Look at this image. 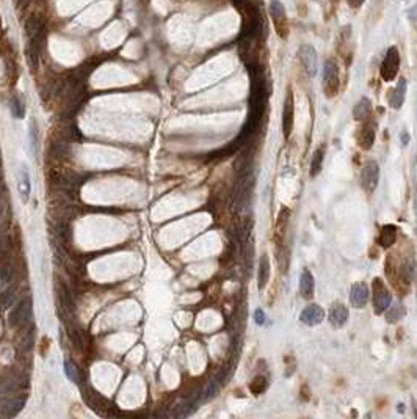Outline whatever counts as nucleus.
Returning a JSON list of instances; mask_svg holds the SVG:
<instances>
[{
  "instance_id": "1",
  "label": "nucleus",
  "mask_w": 417,
  "mask_h": 419,
  "mask_svg": "<svg viewBox=\"0 0 417 419\" xmlns=\"http://www.w3.org/2000/svg\"><path fill=\"white\" fill-rule=\"evenodd\" d=\"M341 88L339 66L334 60H328L323 66V90L328 98H334Z\"/></svg>"
},
{
  "instance_id": "2",
  "label": "nucleus",
  "mask_w": 417,
  "mask_h": 419,
  "mask_svg": "<svg viewBox=\"0 0 417 419\" xmlns=\"http://www.w3.org/2000/svg\"><path fill=\"white\" fill-rule=\"evenodd\" d=\"M373 310L375 314H384L386 310L389 308V304L392 303V295L389 292V289L386 288V284L383 283V279L375 278L373 279Z\"/></svg>"
},
{
  "instance_id": "3",
  "label": "nucleus",
  "mask_w": 417,
  "mask_h": 419,
  "mask_svg": "<svg viewBox=\"0 0 417 419\" xmlns=\"http://www.w3.org/2000/svg\"><path fill=\"white\" fill-rule=\"evenodd\" d=\"M400 69V55L397 47H389L386 57L381 65V79L384 82H391L397 77Z\"/></svg>"
},
{
  "instance_id": "4",
  "label": "nucleus",
  "mask_w": 417,
  "mask_h": 419,
  "mask_svg": "<svg viewBox=\"0 0 417 419\" xmlns=\"http://www.w3.org/2000/svg\"><path fill=\"white\" fill-rule=\"evenodd\" d=\"M270 13H271L277 33H280L283 38H286L289 33V22H287V14H286V8H284L283 2H280V0H273V2L270 4Z\"/></svg>"
},
{
  "instance_id": "5",
  "label": "nucleus",
  "mask_w": 417,
  "mask_h": 419,
  "mask_svg": "<svg viewBox=\"0 0 417 419\" xmlns=\"http://www.w3.org/2000/svg\"><path fill=\"white\" fill-rule=\"evenodd\" d=\"M378 179H380V166L375 160H369L363 168V173H361V184H363V188L367 193H372L378 185Z\"/></svg>"
},
{
  "instance_id": "6",
  "label": "nucleus",
  "mask_w": 417,
  "mask_h": 419,
  "mask_svg": "<svg viewBox=\"0 0 417 419\" xmlns=\"http://www.w3.org/2000/svg\"><path fill=\"white\" fill-rule=\"evenodd\" d=\"M300 60L311 77H314L317 74V66H319V57H317V52L315 49L311 46V44H303L300 47Z\"/></svg>"
},
{
  "instance_id": "7",
  "label": "nucleus",
  "mask_w": 417,
  "mask_h": 419,
  "mask_svg": "<svg viewBox=\"0 0 417 419\" xmlns=\"http://www.w3.org/2000/svg\"><path fill=\"white\" fill-rule=\"evenodd\" d=\"M293 117H295V107H293V93L289 90L286 101H284V110H283V134L287 140L293 129Z\"/></svg>"
},
{
  "instance_id": "8",
  "label": "nucleus",
  "mask_w": 417,
  "mask_h": 419,
  "mask_svg": "<svg viewBox=\"0 0 417 419\" xmlns=\"http://www.w3.org/2000/svg\"><path fill=\"white\" fill-rule=\"evenodd\" d=\"M325 319V310L322 308L320 304H309L301 311L300 314V320L308 325V327H315L320 325Z\"/></svg>"
},
{
  "instance_id": "9",
  "label": "nucleus",
  "mask_w": 417,
  "mask_h": 419,
  "mask_svg": "<svg viewBox=\"0 0 417 419\" xmlns=\"http://www.w3.org/2000/svg\"><path fill=\"white\" fill-rule=\"evenodd\" d=\"M44 25H46V19H44L43 13L35 11V13H32L29 17H27V21H25V32H27V35H29L32 40H36L38 36L43 35Z\"/></svg>"
},
{
  "instance_id": "10",
  "label": "nucleus",
  "mask_w": 417,
  "mask_h": 419,
  "mask_svg": "<svg viewBox=\"0 0 417 419\" xmlns=\"http://www.w3.org/2000/svg\"><path fill=\"white\" fill-rule=\"evenodd\" d=\"M367 300H369L367 284L363 281L354 283L350 291V303L354 306V308H364V306L367 304Z\"/></svg>"
},
{
  "instance_id": "11",
  "label": "nucleus",
  "mask_w": 417,
  "mask_h": 419,
  "mask_svg": "<svg viewBox=\"0 0 417 419\" xmlns=\"http://www.w3.org/2000/svg\"><path fill=\"white\" fill-rule=\"evenodd\" d=\"M348 322V310L342 303H334L329 308V323L334 328H342Z\"/></svg>"
},
{
  "instance_id": "12",
  "label": "nucleus",
  "mask_w": 417,
  "mask_h": 419,
  "mask_svg": "<svg viewBox=\"0 0 417 419\" xmlns=\"http://www.w3.org/2000/svg\"><path fill=\"white\" fill-rule=\"evenodd\" d=\"M314 289H315V281L312 273L304 269L300 275V294L304 300H311L314 297Z\"/></svg>"
},
{
  "instance_id": "13",
  "label": "nucleus",
  "mask_w": 417,
  "mask_h": 419,
  "mask_svg": "<svg viewBox=\"0 0 417 419\" xmlns=\"http://www.w3.org/2000/svg\"><path fill=\"white\" fill-rule=\"evenodd\" d=\"M373 142H375V126L367 123L358 132V145L363 149L369 151L373 146Z\"/></svg>"
},
{
  "instance_id": "14",
  "label": "nucleus",
  "mask_w": 417,
  "mask_h": 419,
  "mask_svg": "<svg viewBox=\"0 0 417 419\" xmlns=\"http://www.w3.org/2000/svg\"><path fill=\"white\" fill-rule=\"evenodd\" d=\"M405 96H406V80L400 79L399 83H397V87L394 88L391 96H389V104H391L392 108L399 110L405 102Z\"/></svg>"
},
{
  "instance_id": "15",
  "label": "nucleus",
  "mask_w": 417,
  "mask_h": 419,
  "mask_svg": "<svg viewBox=\"0 0 417 419\" xmlns=\"http://www.w3.org/2000/svg\"><path fill=\"white\" fill-rule=\"evenodd\" d=\"M397 237V226L394 225H384L380 231V237H378V243L383 248H389L391 245H394Z\"/></svg>"
},
{
  "instance_id": "16",
  "label": "nucleus",
  "mask_w": 417,
  "mask_h": 419,
  "mask_svg": "<svg viewBox=\"0 0 417 419\" xmlns=\"http://www.w3.org/2000/svg\"><path fill=\"white\" fill-rule=\"evenodd\" d=\"M370 113H372V102H370V99H367V98H363V99H361V101L354 105V108H353V117H354V120H358V121H364V120H367V118L370 117Z\"/></svg>"
},
{
  "instance_id": "17",
  "label": "nucleus",
  "mask_w": 417,
  "mask_h": 419,
  "mask_svg": "<svg viewBox=\"0 0 417 419\" xmlns=\"http://www.w3.org/2000/svg\"><path fill=\"white\" fill-rule=\"evenodd\" d=\"M30 190H32V184H30V173L29 170L22 166V170L19 173V193L21 197L27 201L30 197Z\"/></svg>"
},
{
  "instance_id": "18",
  "label": "nucleus",
  "mask_w": 417,
  "mask_h": 419,
  "mask_svg": "<svg viewBox=\"0 0 417 419\" xmlns=\"http://www.w3.org/2000/svg\"><path fill=\"white\" fill-rule=\"evenodd\" d=\"M405 314H406V310H405V306L400 301H397L394 304L391 303V304H389V308L386 310V319H387L389 323L399 322L400 319L405 317Z\"/></svg>"
},
{
  "instance_id": "19",
  "label": "nucleus",
  "mask_w": 417,
  "mask_h": 419,
  "mask_svg": "<svg viewBox=\"0 0 417 419\" xmlns=\"http://www.w3.org/2000/svg\"><path fill=\"white\" fill-rule=\"evenodd\" d=\"M270 279V259L267 255H262L259 262V289H265L267 283Z\"/></svg>"
},
{
  "instance_id": "20",
  "label": "nucleus",
  "mask_w": 417,
  "mask_h": 419,
  "mask_svg": "<svg viewBox=\"0 0 417 419\" xmlns=\"http://www.w3.org/2000/svg\"><path fill=\"white\" fill-rule=\"evenodd\" d=\"M322 165H323V148L314 153V157L311 162V178H315L322 172Z\"/></svg>"
},
{
  "instance_id": "21",
  "label": "nucleus",
  "mask_w": 417,
  "mask_h": 419,
  "mask_svg": "<svg viewBox=\"0 0 417 419\" xmlns=\"http://www.w3.org/2000/svg\"><path fill=\"white\" fill-rule=\"evenodd\" d=\"M11 113L16 120H21L25 115V105H24L22 99L17 96L13 98V101H11Z\"/></svg>"
},
{
  "instance_id": "22",
  "label": "nucleus",
  "mask_w": 417,
  "mask_h": 419,
  "mask_svg": "<svg viewBox=\"0 0 417 419\" xmlns=\"http://www.w3.org/2000/svg\"><path fill=\"white\" fill-rule=\"evenodd\" d=\"M249 388H251V393L253 394H261V393H264L265 388H267V380L264 377H256Z\"/></svg>"
},
{
  "instance_id": "23",
  "label": "nucleus",
  "mask_w": 417,
  "mask_h": 419,
  "mask_svg": "<svg viewBox=\"0 0 417 419\" xmlns=\"http://www.w3.org/2000/svg\"><path fill=\"white\" fill-rule=\"evenodd\" d=\"M65 374L68 375V378L74 383H78V374L75 371V368L71 365L69 361H65Z\"/></svg>"
},
{
  "instance_id": "24",
  "label": "nucleus",
  "mask_w": 417,
  "mask_h": 419,
  "mask_svg": "<svg viewBox=\"0 0 417 419\" xmlns=\"http://www.w3.org/2000/svg\"><path fill=\"white\" fill-rule=\"evenodd\" d=\"M254 320H256L257 325H264V322H265V314H264V311H262L261 308H257V310L254 311Z\"/></svg>"
},
{
  "instance_id": "25",
  "label": "nucleus",
  "mask_w": 417,
  "mask_h": 419,
  "mask_svg": "<svg viewBox=\"0 0 417 419\" xmlns=\"http://www.w3.org/2000/svg\"><path fill=\"white\" fill-rule=\"evenodd\" d=\"M408 17H409L411 21H417V5L412 7V8L408 11Z\"/></svg>"
},
{
  "instance_id": "26",
  "label": "nucleus",
  "mask_w": 417,
  "mask_h": 419,
  "mask_svg": "<svg viewBox=\"0 0 417 419\" xmlns=\"http://www.w3.org/2000/svg\"><path fill=\"white\" fill-rule=\"evenodd\" d=\"M400 140H402V145H408V143H409V140H411V137H409V134L405 130V132H402Z\"/></svg>"
},
{
  "instance_id": "27",
  "label": "nucleus",
  "mask_w": 417,
  "mask_h": 419,
  "mask_svg": "<svg viewBox=\"0 0 417 419\" xmlns=\"http://www.w3.org/2000/svg\"><path fill=\"white\" fill-rule=\"evenodd\" d=\"M363 4H364V0H348V5L351 8H359Z\"/></svg>"
},
{
  "instance_id": "28",
  "label": "nucleus",
  "mask_w": 417,
  "mask_h": 419,
  "mask_svg": "<svg viewBox=\"0 0 417 419\" xmlns=\"http://www.w3.org/2000/svg\"><path fill=\"white\" fill-rule=\"evenodd\" d=\"M415 275H417V265H415Z\"/></svg>"
},
{
  "instance_id": "29",
  "label": "nucleus",
  "mask_w": 417,
  "mask_h": 419,
  "mask_svg": "<svg viewBox=\"0 0 417 419\" xmlns=\"http://www.w3.org/2000/svg\"><path fill=\"white\" fill-rule=\"evenodd\" d=\"M334 2H339V0H334Z\"/></svg>"
}]
</instances>
